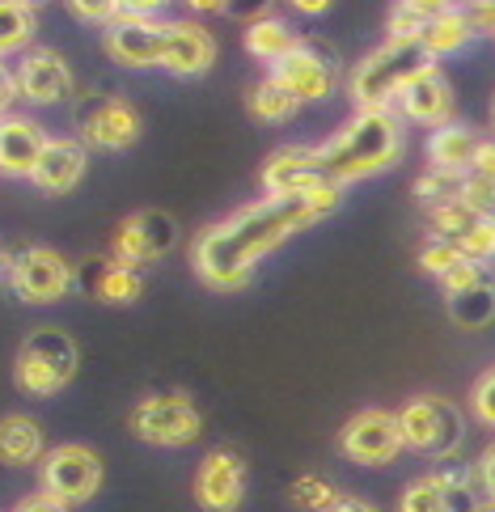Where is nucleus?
<instances>
[{
	"mask_svg": "<svg viewBox=\"0 0 495 512\" xmlns=\"http://www.w3.org/2000/svg\"><path fill=\"white\" fill-rule=\"evenodd\" d=\"M318 216L322 212L305 195H267L259 204L229 216V221L199 233L191 246V267L208 288H220V292L246 288L254 267L271 250H280L292 233L309 229Z\"/></svg>",
	"mask_w": 495,
	"mask_h": 512,
	"instance_id": "f257e3e1",
	"label": "nucleus"
},
{
	"mask_svg": "<svg viewBox=\"0 0 495 512\" xmlns=\"http://www.w3.org/2000/svg\"><path fill=\"white\" fill-rule=\"evenodd\" d=\"M402 144H407V136H402V119L394 111H356V119L335 140L318 144L322 174L347 187V182L390 170L402 157Z\"/></svg>",
	"mask_w": 495,
	"mask_h": 512,
	"instance_id": "f03ea898",
	"label": "nucleus"
},
{
	"mask_svg": "<svg viewBox=\"0 0 495 512\" xmlns=\"http://www.w3.org/2000/svg\"><path fill=\"white\" fill-rule=\"evenodd\" d=\"M432 64H436V56L424 43L385 39V47L369 51V56L352 68L347 94H352L356 111H390V102H398L402 89H407L419 72L432 68Z\"/></svg>",
	"mask_w": 495,
	"mask_h": 512,
	"instance_id": "7ed1b4c3",
	"label": "nucleus"
},
{
	"mask_svg": "<svg viewBox=\"0 0 495 512\" xmlns=\"http://www.w3.org/2000/svg\"><path fill=\"white\" fill-rule=\"evenodd\" d=\"M77 369H81L77 339L60 331V326H39V331H30L22 339V347H17L13 381H17V390L30 398H51L72 386Z\"/></svg>",
	"mask_w": 495,
	"mask_h": 512,
	"instance_id": "20e7f679",
	"label": "nucleus"
},
{
	"mask_svg": "<svg viewBox=\"0 0 495 512\" xmlns=\"http://www.w3.org/2000/svg\"><path fill=\"white\" fill-rule=\"evenodd\" d=\"M398 428H402V445L411 453L432 457V462H449L466 441V415L440 394H415L402 402Z\"/></svg>",
	"mask_w": 495,
	"mask_h": 512,
	"instance_id": "39448f33",
	"label": "nucleus"
},
{
	"mask_svg": "<svg viewBox=\"0 0 495 512\" xmlns=\"http://www.w3.org/2000/svg\"><path fill=\"white\" fill-rule=\"evenodd\" d=\"M127 428H132L144 445L187 449L204 436V415H199V407L187 394H149L132 407Z\"/></svg>",
	"mask_w": 495,
	"mask_h": 512,
	"instance_id": "423d86ee",
	"label": "nucleus"
},
{
	"mask_svg": "<svg viewBox=\"0 0 495 512\" xmlns=\"http://www.w3.org/2000/svg\"><path fill=\"white\" fill-rule=\"evenodd\" d=\"M483 491L474 483V466H462L457 457L436 462L432 474H419L402 487L398 512H479Z\"/></svg>",
	"mask_w": 495,
	"mask_h": 512,
	"instance_id": "0eeeda50",
	"label": "nucleus"
},
{
	"mask_svg": "<svg viewBox=\"0 0 495 512\" xmlns=\"http://www.w3.org/2000/svg\"><path fill=\"white\" fill-rule=\"evenodd\" d=\"M102 487V457L89 445H55L39 462V491L68 508L89 504Z\"/></svg>",
	"mask_w": 495,
	"mask_h": 512,
	"instance_id": "6e6552de",
	"label": "nucleus"
},
{
	"mask_svg": "<svg viewBox=\"0 0 495 512\" xmlns=\"http://www.w3.org/2000/svg\"><path fill=\"white\" fill-rule=\"evenodd\" d=\"M402 449L407 445H402L398 411L364 407L339 428V453L356 466H390V462H398Z\"/></svg>",
	"mask_w": 495,
	"mask_h": 512,
	"instance_id": "1a4fd4ad",
	"label": "nucleus"
},
{
	"mask_svg": "<svg viewBox=\"0 0 495 512\" xmlns=\"http://www.w3.org/2000/svg\"><path fill=\"white\" fill-rule=\"evenodd\" d=\"M9 288L26 305H51L72 288V267L60 250L51 246H26L9 259Z\"/></svg>",
	"mask_w": 495,
	"mask_h": 512,
	"instance_id": "9d476101",
	"label": "nucleus"
},
{
	"mask_svg": "<svg viewBox=\"0 0 495 512\" xmlns=\"http://www.w3.org/2000/svg\"><path fill=\"white\" fill-rule=\"evenodd\" d=\"M165 43H170V26L153 22V17L119 13L110 26H102L106 56L123 68H157L165 60Z\"/></svg>",
	"mask_w": 495,
	"mask_h": 512,
	"instance_id": "9b49d317",
	"label": "nucleus"
},
{
	"mask_svg": "<svg viewBox=\"0 0 495 512\" xmlns=\"http://www.w3.org/2000/svg\"><path fill=\"white\" fill-rule=\"evenodd\" d=\"M77 127H81V144L85 149H106V153H123L132 149L140 140V115L132 102L123 98H94L81 106L77 115Z\"/></svg>",
	"mask_w": 495,
	"mask_h": 512,
	"instance_id": "f8f14e48",
	"label": "nucleus"
},
{
	"mask_svg": "<svg viewBox=\"0 0 495 512\" xmlns=\"http://www.w3.org/2000/svg\"><path fill=\"white\" fill-rule=\"evenodd\" d=\"M246 487H250V474L242 453L233 449H212L204 453V462L195 470V500L204 512H237L246 500Z\"/></svg>",
	"mask_w": 495,
	"mask_h": 512,
	"instance_id": "ddd939ff",
	"label": "nucleus"
},
{
	"mask_svg": "<svg viewBox=\"0 0 495 512\" xmlns=\"http://www.w3.org/2000/svg\"><path fill=\"white\" fill-rule=\"evenodd\" d=\"M174 242H178L174 216L161 212V208H144V212L127 216V221L119 225V233H115V263L140 271V267L157 263Z\"/></svg>",
	"mask_w": 495,
	"mask_h": 512,
	"instance_id": "4468645a",
	"label": "nucleus"
},
{
	"mask_svg": "<svg viewBox=\"0 0 495 512\" xmlns=\"http://www.w3.org/2000/svg\"><path fill=\"white\" fill-rule=\"evenodd\" d=\"M271 81L284 85L297 102H322L330 89H335V64H330V56H322L318 47L297 43L284 60L271 64Z\"/></svg>",
	"mask_w": 495,
	"mask_h": 512,
	"instance_id": "2eb2a0df",
	"label": "nucleus"
},
{
	"mask_svg": "<svg viewBox=\"0 0 495 512\" xmlns=\"http://www.w3.org/2000/svg\"><path fill=\"white\" fill-rule=\"evenodd\" d=\"M17 94L34 106H55L72 94V68L64 64V56H55V51H30V56L17 64Z\"/></svg>",
	"mask_w": 495,
	"mask_h": 512,
	"instance_id": "dca6fc26",
	"label": "nucleus"
},
{
	"mask_svg": "<svg viewBox=\"0 0 495 512\" xmlns=\"http://www.w3.org/2000/svg\"><path fill=\"white\" fill-rule=\"evenodd\" d=\"M398 111L411 123H428V127H445L453 119V89L449 77L436 64L424 68L419 77L398 94Z\"/></svg>",
	"mask_w": 495,
	"mask_h": 512,
	"instance_id": "f3484780",
	"label": "nucleus"
},
{
	"mask_svg": "<svg viewBox=\"0 0 495 512\" xmlns=\"http://www.w3.org/2000/svg\"><path fill=\"white\" fill-rule=\"evenodd\" d=\"M85 166H89V149L81 140H47V149L39 157V166H34L30 182L47 195H68V191L81 187Z\"/></svg>",
	"mask_w": 495,
	"mask_h": 512,
	"instance_id": "a211bd4d",
	"label": "nucleus"
},
{
	"mask_svg": "<svg viewBox=\"0 0 495 512\" xmlns=\"http://www.w3.org/2000/svg\"><path fill=\"white\" fill-rule=\"evenodd\" d=\"M216 64V39L212 30L195 26V22H170V43H165V60L161 68L174 77H204Z\"/></svg>",
	"mask_w": 495,
	"mask_h": 512,
	"instance_id": "6ab92c4d",
	"label": "nucleus"
},
{
	"mask_svg": "<svg viewBox=\"0 0 495 512\" xmlns=\"http://www.w3.org/2000/svg\"><path fill=\"white\" fill-rule=\"evenodd\" d=\"M318 178H326L322 174V157H318V149H301V144L271 153L267 166H263L267 195H305Z\"/></svg>",
	"mask_w": 495,
	"mask_h": 512,
	"instance_id": "aec40b11",
	"label": "nucleus"
},
{
	"mask_svg": "<svg viewBox=\"0 0 495 512\" xmlns=\"http://www.w3.org/2000/svg\"><path fill=\"white\" fill-rule=\"evenodd\" d=\"M47 149V132L34 119H0V174L30 178Z\"/></svg>",
	"mask_w": 495,
	"mask_h": 512,
	"instance_id": "412c9836",
	"label": "nucleus"
},
{
	"mask_svg": "<svg viewBox=\"0 0 495 512\" xmlns=\"http://www.w3.org/2000/svg\"><path fill=\"white\" fill-rule=\"evenodd\" d=\"M47 457V441H43V424L30 415H5L0 419V466H13V470H26V466H39Z\"/></svg>",
	"mask_w": 495,
	"mask_h": 512,
	"instance_id": "4be33fe9",
	"label": "nucleus"
},
{
	"mask_svg": "<svg viewBox=\"0 0 495 512\" xmlns=\"http://www.w3.org/2000/svg\"><path fill=\"white\" fill-rule=\"evenodd\" d=\"M479 136L462 123H445L436 127L432 140H428V157H432V170H445V174H470L474 166V153H479Z\"/></svg>",
	"mask_w": 495,
	"mask_h": 512,
	"instance_id": "5701e85b",
	"label": "nucleus"
},
{
	"mask_svg": "<svg viewBox=\"0 0 495 512\" xmlns=\"http://www.w3.org/2000/svg\"><path fill=\"white\" fill-rule=\"evenodd\" d=\"M445 305H449V318L462 326V331H483L495 318V280L487 276L479 284L453 292V297H445Z\"/></svg>",
	"mask_w": 495,
	"mask_h": 512,
	"instance_id": "b1692460",
	"label": "nucleus"
},
{
	"mask_svg": "<svg viewBox=\"0 0 495 512\" xmlns=\"http://www.w3.org/2000/svg\"><path fill=\"white\" fill-rule=\"evenodd\" d=\"M297 43L301 39L280 22V17H254V22L246 26V51H250L254 60L275 64V60H284Z\"/></svg>",
	"mask_w": 495,
	"mask_h": 512,
	"instance_id": "393cba45",
	"label": "nucleus"
},
{
	"mask_svg": "<svg viewBox=\"0 0 495 512\" xmlns=\"http://www.w3.org/2000/svg\"><path fill=\"white\" fill-rule=\"evenodd\" d=\"M474 30L470 26V13L466 9H445V13H436L432 22H428V30H424V47L432 51V56H449V51H462L470 39H474Z\"/></svg>",
	"mask_w": 495,
	"mask_h": 512,
	"instance_id": "a878e982",
	"label": "nucleus"
},
{
	"mask_svg": "<svg viewBox=\"0 0 495 512\" xmlns=\"http://www.w3.org/2000/svg\"><path fill=\"white\" fill-rule=\"evenodd\" d=\"M140 292H144L140 271L136 267H123L115 259H110L98 271V280H94V297L106 301V305H132V301H140Z\"/></svg>",
	"mask_w": 495,
	"mask_h": 512,
	"instance_id": "bb28decb",
	"label": "nucleus"
},
{
	"mask_svg": "<svg viewBox=\"0 0 495 512\" xmlns=\"http://www.w3.org/2000/svg\"><path fill=\"white\" fill-rule=\"evenodd\" d=\"M246 106H250V115L259 119V123H288L292 115H297V98L288 94L284 85H275L271 77L267 81H259L250 89V98H246Z\"/></svg>",
	"mask_w": 495,
	"mask_h": 512,
	"instance_id": "cd10ccee",
	"label": "nucleus"
},
{
	"mask_svg": "<svg viewBox=\"0 0 495 512\" xmlns=\"http://www.w3.org/2000/svg\"><path fill=\"white\" fill-rule=\"evenodd\" d=\"M39 22H34V9L17 5V0H0V60L9 56V51H22Z\"/></svg>",
	"mask_w": 495,
	"mask_h": 512,
	"instance_id": "c85d7f7f",
	"label": "nucleus"
},
{
	"mask_svg": "<svg viewBox=\"0 0 495 512\" xmlns=\"http://www.w3.org/2000/svg\"><path fill=\"white\" fill-rule=\"evenodd\" d=\"M479 221H483V212H474L462 199H453V204L432 208V237H440V242H462Z\"/></svg>",
	"mask_w": 495,
	"mask_h": 512,
	"instance_id": "c756f323",
	"label": "nucleus"
},
{
	"mask_svg": "<svg viewBox=\"0 0 495 512\" xmlns=\"http://www.w3.org/2000/svg\"><path fill=\"white\" fill-rule=\"evenodd\" d=\"M288 500L297 504L301 512H330L343 496L330 487V479H322V474H301V479H292Z\"/></svg>",
	"mask_w": 495,
	"mask_h": 512,
	"instance_id": "7c9ffc66",
	"label": "nucleus"
},
{
	"mask_svg": "<svg viewBox=\"0 0 495 512\" xmlns=\"http://www.w3.org/2000/svg\"><path fill=\"white\" fill-rule=\"evenodd\" d=\"M462 178L466 174H445V170H428L424 178L415 182V199L424 208H440V204H453L457 191H462Z\"/></svg>",
	"mask_w": 495,
	"mask_h": 512,
	"instance_id": "2f4dec72",
	"label": "nucleus"
},
{
	"mask_svg": "<svg viewBox=\"0 0 495 512\" xmlns=\"http://www.w3.org/2000/svg\"><path fill=\"white\" fill-rule=\"evenodd\" d=\"M462 263H466V254L453 242H440V237H432V242L419 250V271H424V276H436V280H445L449 271L462 267Z\"/></svg>",
	"mask_w": 495,
	"mask_h": 512,
	"instance_id": "473e14b6",
	"label": "nucleus"
},
{
	"mask_svg": "<svg viewBox=\"0 0 495 512\" xmlns=\"http://www.w3.org/2000/svg\"><path fill=\"white\" fill-rule=\"evenodd\" d=\"M457 250L466 254V259H474V263H487V259H495V216H483L479 225H474L462 242H453Z\"/></svg>",
	"mask_w": 495,
	"mask_h": 512,
	"instance_id": "72a5a7b5",
	"label": "nucleus"
},
{
	"mask_svg": "<svg viewBox=\"0 0 495 512\" xmlns=\"http://www.w3.org/2000/svg\"><path fill=\"white\" fill-rule=\"evenodd\" d=\"M470 415L483 428H495V364L487 373H479V381L470 386Z\"/></svg>",
	"mask_w": 495,
	"mask_h": 512,
	"instance_id": "f704fd0d",
	"label": "nucleus"
},
{
	"mask_svg": "<svg viewBox=\"0 0 495 512\" xmlns=\"http://www.w3.org/2000/svg\"><path fill=\"white\" fill-rule=\"evenodd\" d=\"M68 9L89 26H110L119 17V0H68Z\"/></svg>",
	"mask_w": 495,
	"mask_h": 512,
	"instance_id": "c9c22d12",
	"label": "nucleus"
},
{
	"mask_svg": "<svg viewBox=\"0 0 495 512\" xmlns=\"http://www.w3.org/2000/svg\"><path fill=\"white\" fill-rule=\"evenodd\" d=\"M474 483H479L483 500H495V441L474 457Z\"/></svg>",
	"mask_w": 495,
	"mask_h": 512,
	"instance_id": "e433bc0d",
	"label": "nucleus"
},
{
	"mask_svg": "<svg viewBox=\"0 0 495 512\" xmlns=\"http://www.w3.org/2000/svg\"><path fill=\"white\" fill-rule=\"evenodd\" d=\"M13 512H72V508L60 504V500H51V496H43V491H34V496H26Z\"/></svg>",
	"mask_w": 495,
	"mask_h": 512,
	"instance_id": "4c0bfd02",
	"label": "nucleus"
},
{
	"mask_svg": "<svg viewBox=\"0 0 495 512\" xmlns=\"http://www.w3.org/2000/svg\"><path fill=\"white\" fill-rule=\"evenodd\" d=\"M470 174H479V178H495V140H483V144H479V153H474Z\"/></svg>",
	"mask_w": 495,
	"mask_h": 512,
	"instance_id": "58836bf2",
	"label": "nucleus"
},
{
	"mask_svg": "<svg viewBox=\"0 0 495 512\" xmlns=\"http://www.w3.org/2000/svg\"><path fill=\"white\" fill-rule=\"evenodd\" d=\"M470 26L474 30H491L495 34V0H479V5H470Z\"/></svg>",
	"mask_w": 495,
	"mask_h": 512,
	"instance_id": "ea45409f",
	"label": "nucleus"
},
{
	"mask_svg": "<svg viewBox=\"0 0 495 512\" xmlns=\"http://www.w3.org/2000/svg\"><path fill=\"white\" fill-rule=\"evenodd\" d=\"M398 5H402V9H411V13H419V17H428V22H432L436 13L453 9V0H398Z\"/></svg>",
	"mask_w": 495,
	"mask_h": 512,
	"instance_id": "a19ab883",
	"label": "nucleus"
},
{
	"mask_svg": "<svg viewBox=\"0 0 495 512\" xmlns=\"http://www.w3.org/2000/svg\"><path fill=\"white\" fill-rule=\"evenodd\" d=\"M13 98H22V94H17V77H13L5 64H0V115L13 106Z\"/></svg>",
	"mask_w": 495,
	"mask_h": 512,
	"instance_id": "79ce46f5",
	"label": "nucleus"
},
{
	"mask_svg": "<svg viewBox=\"0 0 495 512\" xmlns=\"http://www.w3.org/2000/svg\"><path fill=\"white\" fill-rule=\"evenodd\" d=\"M170 0H119V13H136V17H153L157 9H165Z\"/></svg>",
	"mask_w": 495,
	"mask_h": 512,
	"instance_id": "37998d69",
	"label": "nucleus"
},
{
	"mask_svg": "<svg viewBox=\"0 0 495 512\" xmlns=\"http://www.w3.org/2000/svg\"><path fill=\"white\" fill-rule=\"evenodd\" d=\"M330 512H381L377 504H369V500H356V496H343L335 508H330Z\"/></svg>",
	"mask_w": 495,
	"mask_h": 512,
	"instance_id": "c03bdc74",
	"label": "nucleus"
},
{
	"mask_svg": "<svg viewBox=\"0 0 495 512\" xmlns=\"http://www.w3.org/2000/svg\"><path fill=\"white\" fill-rule=\"evenodd\" d=\"M187 5H191L195 13H229L233 0H187Z\"/></svg>",
	"mask_w": 495,
	"mask_h": 512,
	"instance_id": "a18cd8bd",
	"label": "nucleus"
},
{
	"mask_svg": "<svg viewBox=\"0 0 495 512\" xmlns=\"http://www.w3.org/2000/svg\"><path fill=\"white\" fill-rule=\"evenodd\" d=\"M292 9H301V13H309V17H318V13L330 9V0H292Z\"/></svg>",
	"mask_w": 495,
	"mask_h": 512,
	"instance_id": "49530a36",
	"label": "nucleus"
},
{
	"mask_svg": "<svg viewBox=\"0 0 495 512\" xmlns=\"http://www.w3.org/2000/svg\"><path fill=\"white\" fill-rule=\"evenodd\" d=\"M17 5H26V9H39V5H43V0H17Z\"/></svg>",
	"mask_w": 495,
	"mask_h": 512,
	"instance_id": "de8ad7c7",
	"label": "nucleus"
},
{
	"mask_svg": "<svg viewBox=\"0 0 495 512\" xmlns=\"http://www.w3.org/2000/svg\"><path fill=\"white\" fill-rule=\"evenodd\" d=\"M479 512H495V500H483V504H479Z\"/></svg>",
	"mask_w": 495,
	"mask_h": 512,
	"instance_id": "09e8293b",
	"label": "nucleus"
},
{
	"mask_svg": "<svg viewBox=\"0 0 495 512\" xmlns=\"http://www.w3.org/2000/svg\"><path fill=\"white\" fill-rule=\"evenodd\" d=\"M0 271H9V259H5V254H0Z\"/></svg>",
	"mask_w": 495,
	"mask_h": 512,
	"instance_id": "8fccbe9b",
	"label": "nucleus"
},
{
	"mask_svg": "<svg viewBox=\"0 0 495 512\" xmlns=\"http://www.w3.org/2000/svg\"><path fill=\"white\" fill-rule=\"evenodd\" d=\"M453 5H457V0H453ZM462 5H466V9H470V5H479V0H462Z\"/></svg>",
	"mask_w": 495,
	"mask_h": 512,
	"instance_id": "3c124183",
	"label": "nucleus"
},
{
	"mask_svg": "<svg viewBox=\"0 0 495 512\" xmlns=\"http://www.w3.org/2000/svg\"><path fill=\"white\" fill-rule=\"evenodd\" d=\"M491 119H495V102H491Z\"/></svg>",
	"mask_w": 495,
	"mask_h": 512,
	"instance_id": "603ef678",
	"label": "nucleus"
}]
</instances>
